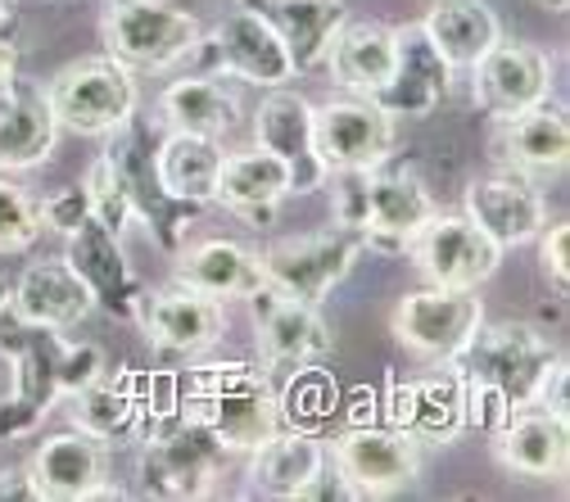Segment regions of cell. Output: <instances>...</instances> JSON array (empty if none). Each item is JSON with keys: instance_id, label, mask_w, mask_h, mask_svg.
<instances>
[{"instance_id": "6da1fadb", "label": "cell", "mask_w": 570, "mask_h": 502, "mask_svg": "<svg viewBox=\"0 0 570 502\" xmlns=\"http://www.w3.org/2000/svg\"><path fill=\"white\" fill-rule=\"evenodd\" d=\"M557 363V344L534 322H480L453 363L466 390V425L493 435L512 412L534 407Z\"/></svg>"}, {"instance_id": "7a4b0ae2", "label": "cell", "mask_w": 570, "mask_h": 502, "mask_svg": "<svg viewBox=\"0 0 570 502\" xmlns=\"http://www.w3.org/2000/svg\"><path fill=\"white\" fill-rule=\"evenodd\" d=\"M0 353L10 357V372H14V390L0 398V444L28 435L59 398L91 385L109 367L100 344L91 339L73 344L63 339V331L28 326L10 308L0 313Z\"/></svg>"}, {"instance_id": "3957f363", "label": "cell", "mask_w": 570, "mask_h": 502, "mask_svg": "<svg viewBox=\"0 0 570 502\" xmlns=\"http://www.w3.org/2000/svg\"><path fill=\"white\" fill-rule=\"evenodd\" d=\"M177 385V416L204 430L223 453H254L281 430V394L272 376L249 363H204Z\"/></svg>"}, {"instance_id": "277c9868", "label": "cell", "mask_w": 570, "mask_h": 502, "mask_svg": "<svg viewBox=\"0 0 570 502\" xmlns=\"http://www.w3.org/2000/svg\"><path fill=\"white\" fill-rule=\"evenodd\" d=\"M335 177V223L363 240V249L407 254L412 236L435 218V195L421 181V173L399 164H376L358 173Z\"/></svg>"}, {"instance_id": "5b68a950", "label": "cell", "mask_w": 570, "mask_h": 502, "mask_svg": "<svg viewBox=\"0 0 570 502\" xmlns=\"http://www.w3.org/2000/svg\"><path fill=\"white\" fill-rule=\"evenodd\" d=\"M109 173L118 177L127 204H131V218L155 236V245L164 254H177L186 245V232L195 227V204H181L164 190L159 168H155V146H150V122L131 114L122 127L109 131V146L100 150Z\"/></svg>"}, {"instance_id": "8992f818", "label": "cell", "mask_w": 570, "mask_h": 502, "mask_svg": "<svg viewBox=\"0 0 570 502\" xmlns=\"http://www.w3.org/2000/svg\"><path fill=\"white\" fill-rule=\"evenodd\" d=\"M199 19L173 0H114L100 19L105 55L127 63L131 73H164L195 55Z\"/></svg>"}, {"instance_id": "52a82bcc", "label": "cell", "mask_w": 570, "mask_h": 502, "mask_svg": "<svg viewBox=\"0 0 570 502\" xmlns=\"http://www.w3.org/2000/svg\"><path fill=\"white\" fill-rule=\"evenodd\" d=\"M46 100L59 127L78 136H109L136 114L140 91L127 63H118L114 55H87V59L63 63L46 82Z\"/></svg>"}, {"instance_id": "ba28073f", "label": "cell", "mask_w": 570, "mask_h": 502, "mask_svg": "<svg viewBox=\"0 0 570 502\" xmlns=\"http://www.w3.org/2000/svg\"><path fill=\"white\" fill-rule=\"evenodd\" d=\"M195 68L208 78H236L245 87H258V91H272V87H285L295 78L291 68V55H285L281 37L272 32V23L254 10H236L227 14L218 28L199 32V46H195Z\"/></svg>"}, {"instance_id": "9c48e42d", "label": "cell", "mask_w": 570, "mask_h": 502, "mask_svg": "<svg viewBox=\"0 0 570 502\" xmlns=\"http://www.w3.org/2000/svg\"><path fill=\"white\" fill-rule=\"evenodd\" d=\"M326 466L348 498H390L421 471V444L394 425H348L326 449Z\"/></svg>"}, {"instance_id": "30bf717a", "label": "cell", "mask_w": 570, "mask_h": 502, "mask_svg": "<svg viewBox=\"0 0 570 502\" xmlns=\"http://www.w3.org/2000/svg\"><path fill=\"white\" fill-rule=\"evenodd\" d=\"M484 322V304L475 291H453V285H425L416 295H403L390 331L403 348H412L425 363L453 367L458 353L471 344V335Z\"/></svg>"}, {"instance_id": "8fae6325", "label": "cell", "mask_w": 570, "mask_h": 502, "mask_svg": "<svg viewBox=\"0 0 570 502\" xmlns=\"http://www.w3.org/2000/svg\"><path fill=\"white\" fill-rule=\"evenodd\" d=\"M223 462H227V453L213 444L204 430H195L190 421H181L177 430H159L155 425L150 435L140 440L136 475H140V489H146L150 498L195 502V498L218 493Z\"/></svg>"}, {"instance_id": "7c38bea8", "label": "cell", "mask_w": 570, "mask_h": 502, "mask_svg": "<svg viewBox=\"0 0 570 502\" xmlns=\"http://www.w3.org/2000/svg\"><path fill=\"white\" fill-rule=\"evenodd\" d=\"M358 254H363L358 236L344 232V227H331V232L272 240L267 249H258V263H263V280L267 285H276V291L295 295V299L322 304L335 285L353 272Z\"/></svg>"}, {"instance_id": "4fadbf2b", "label": "cell", "mask_w": 570, "mask_h": 502, "mask_svg": "<svg viewBox=\"0 0 570 502\" xmlns=\"http://www.w3.org/2000/svg\"><path fill=\"white\" fill-rule=\"evenodd\" d=\"M416 272L425 276V285H453V291H475L484 285L498 263H503V245L489 240L466 213H440L425 223L412 245H407Z\"/></svg>"}, {"instance_id": "5bb4252c", "label": "cell", "mask_w": 570, "mask_h": 502, "mask_svg": "<svg viewBox=\"0 0 570 502\" xmlns=\"http://www.w3.org/2000/svg\"><path fill=\"white\" fill-rule=\"evenodd\" d=\"M394 122L372 96H344L313 105V146L326 173L376 168L394 155Z\"/></svg>"}, {"instance_id": "9a60e30c", "label": "cell", "mask_w": 570, "mask_h": 502, "mask_svg": "<svg viewBox=\"0 0 570 502\" xmlns=\"http://www.w3.org/2000/svg\"><path fill=\"white\" fill-rule=\"evenodd\" d=\"M249 313H254V344L267 367H291V372L317 367L335 348L322 308L276 291V285H263L258 295H249Z\"/></svg>"}, {"instance_id": "2e32d148", "label": "cell", "mask_w": 570, "mask_h": 502, "mask_svg": "<svg viewBox=\"0 0 570 502\" xmlns=\"http://www.w3.org/2000/svg\"><path fill=\"white\" fill-rule=\"evenodd\" d=\"M28 480L37 502H87V498H122L118 484H109V449L87 435V430H59L41 440L28 457Z\"/></svg>"}, {"instance_id": "e0dca14e", "label": "cell", "mask_w": 570, "mask_h": 502, "mask_svg": "<svg viewBox=\"0 0 570 502\" xmlns=\"http://www.w3.org/2000/svg\"><path fill=\"white\" fill-rule=\"evenodd\" d=\"M471 100L493 122L552 100V59H548V50H539L530 41H498L471 68Z\"/></svg>"}, {"instance_id": "ac0fdd59", "label": "cell", "mask_w": 570, "mask_h": 502, "mask_svg": "<svg viewBox=\"0 0 570 502\" xmlns=\"http://www.w3.org/2000/svg\"><path fill=\"white\" fill-rule=\"evenodd\" d=\"M462 213L503 249L530 245L543 227H548V199L534 186V177L517 173V168H498L489 177H475L466 186Z\"/></svg>"}, {"instance_id": "d6986e66", "label": "cell", "mask_w": 570, "mask_h": 502, "mask_svg": "<svg viewBox=\"0 0 570 502\" xmlns=\"http://www.w3.org/2000/svg\"><path fill=\"white\" fill-rule=\"evenodd\" d=\"M150 376H136V372H100L91 385L68 394V416H73L78 430L96 435L105 449L114 444H136L155 430L150 416V394H146Z\"/></svg>"}, {"instance_id": "ffe728a7", "label": "cell", "mask_w": 570, "mask_h": 502, "mask_svg": "<svg viewBox=\"0 0 570 502\" xmlns=\"http://www.w3.org/2000/svg\"><path fill=\"white\" fill-rule=\"evenodd\" d=\"M254 146H263L267 155H276L291 168L295 195H313L331 181L326 164L317 159L313 146V100H304L291 87H272L258 109H254Z\"/></svg>"}, {"instance_id": "44dd1931", "label": "cell", "mask_w": 570, "mask_h": 502, "mask_svg": "<svg viewBox=\"0 0 570 502\" xmlns=\"http://www.w3.org/2000/svg\"><path fill=\"white\" fill-rule=\"evenodd\" d=\"M136 326L146 331V339L164 353L177 357H195L208 353L227 335V313L218 299H208L199 291H186V285H164V291H146L136 308Z\"/></svg>"}, {"instance_id": "7402d4cb", "label": "cell", "mask_w": 570, "mask_h": 502, "mask_svg": "<svg viewBox=\"0 0 570 502\" xmlns=\"http://www.w3.org/2000/svg\"><path fill=\"white\" fill-rule=\"evenodd\" d=\"M449 87H453V68L440 59L421 23L394 28V73L372 100L390 118H425L449 100Z\"/></svg>"}, {"instance_id": "603a6c76", "label": "cell", "mask_w": 570, "mask_h": 502, "mask_svg": "<svg viewBox=\"0 0 570 502\" xmlns=\"http://www.w3.org/2000/svg\"><path fill=\"white\" fill-rule=\"evenodd\" d=\"M493 462L525 480H566L570 471V421L548 407H521L489 435Z\"/></svg>"}, {"instance_id": "cb8c5ba5", "label": "cell", "mask_w": 570, "mask_h": 502, "mask_svg": "<svg viewBox=\"0 0 570 502\" xmlns=\"http://www.w3.org/2000/svg\"><path fill=\"white\" fill-rule=\"evenodd\" d=\"M390 425L416 444H458L466 435V390L458 367L416 376L390 390Z\"/></svg>"}, {"instance_id": "d4e9b609", "label": "cell", "mask_w": 570, "mask_h": 502, "mask_svg": "<svg viewBox=\"0 0 570 502\" xmlns=\"http://www.w3.org/2000/svg\"><path fill=\"white\" fill-rule=\"evenodd\" d=\"M10 313L28 326L73 331L78 322H87L96 313V295L68 258H37L10 285Z\"/></svg>"}, {"instance_id": "484cf974", "label": "cell", "mask_w": 570, "mask_h": 502, "mask_svg": "<svg viewBox=\"0 0 570 502\" xmlns=\"http://www.w3.org/2000/svg\"><path fill=\"white\" fill-rule=\"evenodd\" d=\"M68 263H73V272L91 285V295H96V308L122 317V322H136V308H140V280L122 254V236H114L96 213L91 218L68 236Z\"/></svg>"}, {"instance_id": "4316f807", "label": "cell", "mask_w": 570, "mask_h": 502, "mask_svg": "<svg viewBox=\"0 0 570 502\" xmlns=\"http://www.w3.org/2000/svg\"><path fill=\"white\" fill-rule=\"evenodd\" d=\"M249 457V493L258 498H317L326 480V444L313 430L281 425L272 440H263Z\"/></svg>"}, {"instance_id": "83f0119b", "label": "cell", "mask_w": 570, "mask_h": 502, "mask_svg": "<svg viewBox=\"0 0 570 502\" xmlns=\"http://www.w3.org/2000/svg\"><path fill=\"white\" fill-rule=\"evenodd\" d=\"M493 155H498V168H517L525 177H552L566 168L570 159V122H566V109L543 100L525 114H512V118H498V131H493Z\"/></svg>"}, {"instance_id": "f1b7e54d", "label": "cell", "mask_w": 570, "mask_h": 502, "mask_svg": "<svg viewBox=\"0 0 570 502\" xmlns=\"http://www.w3.org/2000/svg\"><path fill=\"white\" fill-rule=\"evenodd\" d=\"M173 280L186 285V291H199L218 304L232 299H249L263 291V263L254 249H245L240 240H199V245H181L173 254Z\"/></svg>"}, {"instance_id": "f546056e", "label": "cell", "mask_w": 570, "mask_h": 502, "mask_svg": "<svg viewBox=\"0 0 570 502\" xmlns=\"http://www.w3.org/2000/svg\"><path fill=\"white\" fill-rule=\"evenodd\" d=\"M59 122L37 82H6L0 87V173H28L55 155Z\"/></svg>"}, {"instance_id": "4dcf8cb0", "label": "cell", "mask_w": 570, "mask_h": 502, "mask_svg": "<svg viewBox=\"0 0 570 502\" xmlns=\"http://www.w3.org/2000/svg\"><path fill=\"white\" fill-rule=\"evenodd\" d=\"M240 6L272 23L295 73H317L326 63L331 37L348 19L344 0H240Z\"/></svg>"}, {"instance_id": "1f68e13d", "label": "cell", "mask_w": 570, "mask_h": 502, "mask_svg": "<svg viewBox=\"0 0 570 502\" xmlns=\"http://www.w3.org/2000/svg\"><path fill=\"white\" fill-rule=\"evenodd\" d=\"M295 195V181H291V168H285L276 155H267L263 146L254 150H236V155H223V168H218V190H213V204L232 208L236 218H245L249 227H263L281 199Z\"/></svg>"}, {"instance_id": "d6a6232c", "label": "cell", "mask_w": 570, "mask_h": 502, "mask_svg": "<svg viewBox=\"0 0 570 502\" xmlns=\"http://www.w3.org/2000/svg\"><path fill=\"white\" fill-rule=\"evenodd\" d=\"M322 68L348 96H376L394 73V28L381 19H344Z\"/></svg>"}, {"instance_id": "836d02e7", "label": "cell", "mask_w": 570, "mask_h": 502, "mask_svg": "<svg viewBox=\"0 0 570 502\" xmlns=\"http://www.w3.org/2000/svg\"><path fill=\"white\" fill-rule=\"evenodd\" d=\"M421 32L431 37V46L453 73H471L503 41V23H498V14L484 0H435L431 14L421 19Z\"/></svg>"}, {"instance_id": "e575fe53", "label": "cell", "mask_w": 570, "mask_h": 502, "mask_svg": "<svg viewBox=\"0 0 570 502\" xmlns=\"http://www.w3.org/2000/svg\"><path fill=\"white\" fill-rule=\"evenodd\" d=\"M240 114H245L240 96L208 73L177 78L159 96V118L168 122V131H190V136H208V140L232 136L240 127Z\"/></svg>"}, {"instance_id": "d590c367", "label": "cell", "mask_w": 570, "mask_h": 502, "mask_svg": "<svg viewBox=\"0 0 570 502\" xmlns=\"http://www.w3.org/2000/svg\"><path fill=\"white\" fill-rule=\"evenodd\" d=\"M155 168L159 181L173 199L208 208L213 190H218V168H223V140L190 136V131H168L155 146Z\"/></svg>"}, {"instance_id": "8d00e7d4", "label": "cell", "mask_w": 570, "mask_h": 502, "mask_svg": "<svg viewBox=\"0 0 570 502\" xmlns=\"http://www.w3.org/2000/svg\"><path fill=\"white\" fill-rule=\"evenodd\" d=\"M41 240V204L0 173V254H28Z\"/></svg>"}, {"instance_id": "74e56055", "label": "cell", "mask_w": 570, "mask_h": 502, "mask_svg": "<svg viewBox=\"0 0 570 502\" xmlns=\"http://www.w3.org/2000/svg\"><path fill=\"white\" fill-rule=\"evenodd\" d=\"M331 403H335V385H331L317 367H299L291 394H285V403H281V425L313 430V425L331 412Z\"/></svg>"}, {"instance_id": "f35d334b", "label": "cell", "mask_w": 570, "mask_h": 502, "mask_svg": "<svg viewBox=\"0 0 570 502\" xmlns=\"http://www.w3.org/2000/svg\"><path fill=\"white\" fill-rule=\"evenodd\" d=\"M82 190H87V199H91V213H96V218H100L114 236H122V232L136 223V218H131V204H127V195H122L118 177L109 173L105 155H96V164H91V173H87Z\"/></svg>"}, {"instance_id": "ab89813d", "label": "cell", "mask_w": 570, "mask_h": 502, "mask_svg": "<svg viewBox=\"0 0 570 502\" xmlns=\"http://www.w3.org/2000/svg\"><path fill=\"white\" fill-rule=\"evenodd\" d=\"M87 218H91V199L82 186H68V190H55L50 199H41V227H50L59 236H73Z\"/></svg>"}, {"instance_id": "60d3db41", "label": "cell", "mask_w": 570, "mask_h": 502, "mask_svg": "<svg viewBox=\"0 0 570 502\" xmlns=\"http://www.w3.org/2000/svg\"><path fill=\"white\" fill-rule=\"evenodd\" d=\"M539 258H543V276L552 280V291L566 295L570 291V223H552L539 236Z\"/></svg>"}, {"instance_id": "b9f144b4", "label": "cell", "mask_w": 570, "mask_h": 502, "mask_svg": "<svg viewBox=\"0 0 570 502\" xmlns=\"http://www.w3.org/2000/svg\"><path fill=\"white\" fill-rule=\"evenodd\" d=\"M0 498H23V502H37L32 493V480L23 466H0Z\"/></svg>"}, {"instance_id": "7bdbcfd3", "label": "cell", "mask_w": 570, "mask_h": 502, "mask_svg": "<svg viewBox=\"0 0 570 502\" xmlns=\"http://www.w3.org/2000/svg\"><path fill=\"white\" fill-rule=\"evenodd\" d=\"M19 78V41H0V87Z\"/></svg>"}, {"instance_id": "ee69618b", "label": "cell", "mask_w": 570, "mask_h": 502, "mask_svg": "<svg viewBox=\"0 0 570 502\" xmlns=\"http://www.w3.org/2000/svg\"><path fill=\"white\" fill-rule=\"evenodd\" d=\"M0 41H19V10H14V0H0Z\"/></svg>"}, {"instance_id": "f6af8a7d", "label": "cell", "mask_w": 570, "mask_h": 502, "mask_svg": "<svg viewBox=\"0 0 570 502\" xmlns=\"http://www.w3.org/2000/svg\"><path fill=\"white\" fill-rule=\"evenodd\" d=\"M10 308V280H6V272H0V313Z\"/></svg>"}, {"instance_id": "bcb514c9", "label": "cell", "mask_w": 570, "mask_h": 502, "mask_svg": "<svg viewBox=\"0 0 570 502\" xmlns=\"http://www.w3.org/2000/svg\"><path fill=\"white\" fill-rule=\"evenodd\" d=\"M566 6L570 0H543V10H552V14H566Z\"/></svg>"}]
</instances>
